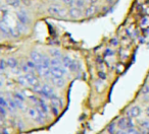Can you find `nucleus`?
Returning a JSON list of instances; mask_svg holds the SVG:
<instances>
[{
    "label": "nucleus",
    "instance_id": "09e8293b",
    "mask_svg": "<svg viewBox=\"0 0 149 134\" xmlns=\"http://www.w3.org/2000/svg\"><path fill=\"white\" fill-rule=\"evenodd\" d=\"M2 87V81L0 80V87Z\"/></svg>",
    "mask_w": 149,
    "mask_h": 134
},
{
    "label": "nucleus",
    "instance_id": "c9c22d12",
    "mask_svg": "<svg viewBox=\"0 0 149 134\" xmlns=\"http://www.w3.org/2000/svg\"><path fill=\"white\" fill-rule=\"evenodd\" d=\"M61 1L63 4L72 7V5H74V1H76V0H61Z\"/></svg>",
    "mask_w": 149,
    "mask_h": 134
},
{
    "label": "nucleus",
    "instance_id": "0eeeda50",
    "mask_svg": "<svg viewBox=\"0 0 149 134\" xmlns=\"http://www.w3.org/2000/svg\"><path fill=\"white\" fill-rule=\"evenodd\" d=\"M140 114H141V108L139 107V106H133V107H131L130 109L127 111L126 116L131 118V119H134V118L139 117Z\"/></svg>",
    "mask_w": 149,
    "mask_h": 134
},
{
    "label": "nucleus",
    "instance_id": "2eb2a0df",
    "mask_svg": "<svg viewBox=\"0 0 149 134\" xmlns=\"http://www.w3.org/2000/svg\"><path fill=\"white\" fill-rule=\"evenodd\" d=\"M51 81L53 83L54 87H63L65 85V79L64 78H55V77H51Z\"/></svg>",
    "mask_w": 149,
    "mask_h": 134
},
{
    "label": "nucleus",
    "instance_id": "ddd939ff",
    "mask_svg": "<svg viewBox=\"0 0 149 134\" xmlns=\"http://www.w3.org/2000/svg\"><path fill=\"white\" fill-rule=\"evenodd\" d=\"M6 100H7V103H8L7 111H9L10 113H15V112L17 110V105H15V99H13V97H8Z\"/></svg>",
    "mask_w": 149,
    "mask_h": 134
},
{
    "label": "nucleus",
    "instance_id": "ea45409f",
    "mask_svg": "<svg viewBox=\"0 0 149 134\" xmlns=\"http://www.w3.org/2000/svg\"><path fill=\"white\" fill-rule=\"evenodd\" d=\"M98 77H99V79H101V80H105L106 74L104 72H102V71H100V72H98Z\"/></svg>",
    "mask_w": 149,
    "mask_h": 134
},
{
    "label": "nucleus",
    "instance_id": "f704fd0d",
    "mask_svg": "<svg viewBox=\"0 0 149 134\" xmlns=\"http://www.w3.org/2000/svg\"><path fill=\"white\" fill-rule=\"evenodd\" d=\"M125 134H141V133H140L139 130L135 129V128H131V129L125 131Z\"/></svg>",
    "mask_w": 149,
    "mask_h": 134
},
{
    "label": "nucleus",
    "instance_id": "6ab92c4d",
    "mask_svg": "<svg viewBox=\"0 0 149 134\" xmlns=\"http://www.w3.org/2000/svg\"><path fill=\"white\" fill-rule=\"evenodd\" d=\"M0 31L2 32L5 36H9V31H10V27L7 25L6 23H4V21H0Z\"/></svg>",
    "mask_w": 149,
    "mask_h": 134
},
{
    "label": "nucleus",
    "instance_id": "e433bc0d",
    "mask_svg": "<svg viewBox=\"0 0 149 134\" xmlns=\"http://www.w3.org/2000/svg\"><path fill=\"white\" fill-rule=\"evenodd\" d=\"M50 112H51L54 116H58V114H59V109H58V108H55V107H52V106H50Z\"/></svg>",
    "mask_w": 149,
    "mask_h": 134
},
{
    "label": "nucleus",
    "instance_id": "bb28decb",
    "mask_svg": "<svg viewBox=\"0 0 149 134\" xmlns=\"http://www.w3.org/2000/svg\"><path fill=\"white\" fill-rule=\"evenodd\" d=\"M26 64H27L28 67H29V68L31 69V70L33 71V72H35L36 68H37V64H36L35 62H33L31 59H30V60H28V61L26 62Z\"/></svg>",
    "mask_w": 149,
    "mask_h": 134
},
{
    "label": "nucleus",
    "instance_id": "c03bdc74",
    "mask_svg": "<svg viewBox=\"0 0 149 134\" xmlns=\"http://www.w3.org/2000/svg\"><path fill=\"white\" fill-rule=\"evenodd\" d=\"M108 54H109V55H112V54H113V52H111L109 49H107V50H106V52H105V55H108Z\"/></svg>",
    "mask_w": 149,
    "mask_h": 134
},
{
    "label": "nucleus",
    "instance_id": "72a5a7b5",
    "mask_svg": "<svg viewBox=\"0 0 149 134\" xmlns=\"http://www.w3.org/2000/svg\"><path fill=\"white\" fill-rule=\"evenodd\" d=\"M6 2L8 3L9 5H11V6H13V7H17V6H19V0H6Z\"/></svg>",
    "mask_w": 149,
    "mask_h": 134
},
{
    "label": "nucleus",
    "instance_id": "423d86ee",
    "mask_svg": "<svg viewBox=\"0 0 149 134\" xmlns=\"http://www.w3.org/2000/svg\"><path fill=\"white\" fill-rule=\"evenodd\" d=\"M68 15L72 19H78L83 16V11H82V9L78 8V7L72 6L68 10Z\"/></svg>",
    "mask_w": 149,
    "mask_h": 134
},
{
    "label": "nucleus",
    "instance_id": "9b49d317",
    "mask_svg": "<svg viewBox=\"0 0 149 134\" xmlns=\"http://www.w3.org/2000/svg\"><path fill=\"white\" fill-rule=\"evenodd\" d=\"M43 56L40 52L38 51H32L31 53H30V58H31V60L33 62H35L36 64H40L42 62V59H43Z\"/></svg>",
    "mask_w": 149,
    "mask_h": 134
},
{
    "label": "nucleus",
    "instance_id": "37998d69",
    "mask_svg": "<svg viewBox=\"0 0 149 134\" xmlns=\"http://www.w3.org/2000/svg\"><path fill=\"white\" fill-rule=\"evenodd\" d=\"M1 131H2V133H3V134H10V133L8 132V130H7L6 128H4V127H3L2 129H1Z\"/></svg>",
    "mask_w": 149,
    "mask_h": 134
},
{
    "label": "nucleus",
    "instance_id": "a878e982",
    "mask_svg": "<svg viewBox=\"0 0 149 134\" xmlns=\"http://www.w3.org/2000/svg\"><path fill=\"white\" fill-rule=\"evenodd\" d=\"M107 132L109 134H116L118 132V130H116V123H110L107 127Z\"/></svg>",
    "mask_w": 149,
    "mask_h": 134
},
{
    "label": "nucleus",
    "instance_id": "4c0bfd02",
    "mask_svg": "<svg viewBox=\"0 0 149 134\" xmlns=\"http://www.w3.org/2000/svg\"><path fill=\"white\" fill-rule=\"evenodd\" d=\"M0 115L2 116V117H6V115H7V109L6 108H4V107H1L0 106Z\"/></svg>",
    "mask_w": 149,
    "mask_h": 134
},
{
    "label": "nucleus",
    "instance_id": "7c9ffc66",
    "mask_svg": "<svg viewBox=\"0 0 149 134\" xmlns=\"http://www.w3.org/2000/svg\"><path fill=\"white\" fill-rule=\"evenodd\" d=\"M17 30L21 34H23V33H25V32H27V27H26V25H22V23H19V21H17Z\"/></svg>",
    "mask_w": 149,
    "mask_h": 134
},
{
    "label": "nucleus",
    "instance_id": "9d476101",
    "mask_svg": "<svg viewBox=\"0 0 149 134\" xmlns=\"http://www.w3.org/2000/svg\"><path fill=\"white\" fill-rule=\"evenodd\" d=\"M17 21H19V23H21L22 25H27L28 23H29V21H30L29 16H28V14L26 13V11H24V10L17 11Z\"/></svg>",
    "mask_w": 149,
    "mask_h": 134
},
{
    "label": "nucleus",
    "instance_id": "2f4dec72",
    "mask_svg": "<svg viewBox=\"0 0 149 134\" xmlns=\"http://www.w3.org/2000/svg\"><path fill=\"white\" fill-rule=\"evenodd\" d=\"M7 68V62L5 59H0V70L4 71Z\"/></svg>",
    "mask_w": 149,
    "mask_h": 134
},
{
    "label": "nucleus",
    "instance_id": "20e7f679",
    "mask_svg": "<svg viewBox=\"0 0 149 134\" xmlns=\"http://www.w3.org/2000/svg\"><path fill=\"white\" fill-rule=\"evenodd\" d=\"M27 114L32 120H34L35 122H37L38 124H44V122H45L41 117H40L39 112H38V110H37V108H36V107L28 108Z\"/></svg>",
    "mask_w": 149,
    "mask_h": 134
},
{
    "label": "nucleus",
    "instance_id": "5701e85b",
    "mask_svg": "<svg viewBox=\"0 0 149 134\" xmlns=\"http://www.w3.org/2000/svg\"><path fill=\"white\" fill-rule=\"evenodd\" d=\"M50 61H51V59H50L48 56H43V59H42V62L40 64H42L44 67H46V68H51Z\"/></svg>",
    "mask_w": 149,
    "mask_h": 134
},
{
    "label": "nucleus",
    "instance_id": "6e6552de",
    "mask_svg": "<svg viewBox=\"0 0 149 134\" xmlns=\"http://www.w3.org/2000/svg\"><path fill=\"white\" fill-rule=\"evenodd\" d=\"M25 75H26V77H27V80H28V83H29V87H31L32 89L40 85L39 78L36 76L35 73H28V74H25Z\"/></svg>",
    "mask_w": 149,
    "mask_h": 134
},
{
    "label": "nucleus",
    "instance_id": "f03ea898",
    "mask_svg": "<svg viewBox=\"0 0 149 134\" xmlns=\"http://www.w3.org/2000/svg\"><path fill=\"white\" fill-rule=\"evenodd\" d=\"M39 96L40 98H43V99H46V100H51L52 98L56 97L55 95V91L54 89L49 85H42V89L41 91L39 93Z\"/></svg>",
    "mask_w": 149,
    "mask_h": 134
},
{
    "label": "nucleus",
    "instance_id": "aec40b11",
    "mask_svg": "<svg viewBox=\"0 0 149 134\" xmlns=\"http://www.w3.org/2000/svg\"><path fill=\"white\" fill-rule=\"evenodd\" d=\"M49 54H50V56H51L52 58H60V59L62 58L61 52H60L58 49H56V48H53V49H50Z\"/></svg>",
    "mask_w": 149,
    "mask_h": 134
},
{
    "label": "nucleus",
    "instance_id": "cd10ccee",
    "mask_svg": "<svg viewBox=\"0 0 149 134\" xmlns=\"http://www.w3.org/2000/svg\"><path fill=\"white\" fill-rule=\"evenodd\" d=\"M9 36H10V37H13V38H19V36H21V33L17 31V27H15V29L10 27V31H9Z\"/></svg>",
    "mask_w": 149,
    "mask_h": 134
},
{
    "label": "nucleus",
    "instance_id": "a19ab883",
    "mask_svg": "<svg viewBox=\"0 0 149 134\" xmlns=\"http://www.w3.org/2000/svg\"><path fill=\"white\" fill-rule=\"evenodd\" d=\"M4 123H5L4 117H2V116L0 115V128H3V127H4Z\"/></svg>",
    "mask_w": 149,
    "mask_h": 134
},
{
    "label": "nucleus",
    "instance_id": "58836bf2",
    "mask_svg": "<svg viewBox=\"0 0 149 134\" xmlns=\"http://www.w3.org/2000/svg\"><path fill=\"white\" fill-rule=\"evenodd\" d=\"M141 93H142V95H148V93H149V85H145L144 87H143Z\"/></svg>",
    "mask_w": 149,
    "mask_h": 134
},
{
    "label": "nucleus",
    "instance_id": "7ed1b4c3",
    "mask_svg": "<svg viewBox=\"0 0 149 134\" xmlns=\"http://www.w3.org/2000/svg\"><path fill=\"white\" fill-rule=\"evenodd\" d=\"M47 12L51 15H55V16H65L68 14V10L61 8L59 5H50V6H48Z\"/></svg>",
    "mask_w": 149,
    "mask_h": 134
},
{
    "label": "nucleus",
    "instance_id": "8fccbe9b",
    "mask_svg": "<svg viewBox=\"0 0 149 134\" xmlns=\"http://www.w3.org/2000/svg\"><path fill=\"white\" fill-rule=\"evenodd\" d=\"M0 134H3V133H2V131H1V129H0Z\"/></svg>",
    "mask_w": 149,
    "mask_h": 134
},
{
    "label": "nucleus",
    "instance_id": "a18cd8bd",
    "mask_svg": "<svg viewBox=\"0 0 149 134\" xmlns=\"http://www.w3.org/2000/svg\"><path fill=\"white\" fill-rule=\"evenodd\" d=\"M111 44H112V45H114V46H116L118 44V42H116V39H114V40H112V41H111Z\"/></svg>",
    "mask_w": 149,
    "mask_h": 134
},
{
    "label": "nucleus",
    "instance_id": "3c124183",
    "mask_svg": "<svg viewBox=\"0 0 149 134\" xmlns=\"http://www.w3.org/2000/svg\"><path fill=\"white\" fill-rule=\"evenodd\" d=\"M0 73H1V70H0Z\"/></svg>",
    "mask_w": 149,
    "mask_h": 134
},
{
    "label": "nucleus",
    "instance_id": "412c9836",
    "mask_svg": "<svg viewBox=\"0 0 149 134\" xmlns=\"http://www.w3.org/2000/svg\"><path fill=\"white\" fill-rule=\"evenodd\" d=\"M50 65H51V67H60V66H62L61 59L60 58H51Z\"/></svg>",
    "mask_w": 149,
    "mask_h": 134
},
{
    "label": "nucleus",
    "instance_id": "49530a36",
    "mask_svg": "<svg viewBox=\"0 0 149 134\" xmlns=\"http://www.w3.org/2000/svg\"><path fill=\"white\" fill-rule=\"evenodd\" d=\"M116 134H125V131H123V130H118Z\"/></svg>",
    "mask_w": 149,
    "mask_h": 134
},
{
    "label": "nucleus",
    "instance_id": "de8ad7c7",
    "mask_svg": "<svg viewBox=\"0 0 149 134\" xmlns=\"http://www.w3.org/2000/svg\"><path fill=\"white\" fill-rule=\"evenodd\" d=\"M146 115H147V117H149V106L147 107V109H146Z\"/></svg>",
    "mask_w": 149,
    "mask_h": 134
},
{
    "label": "nucleus",
    "instance_id": "79ce46f5",
    "mask_svg": "<svg viewBox=\"0 0 149 134\" xmlns=\"http://www.w3.org/2000/svg\"><path fill=\"white\" fill-rule=\"evenodd\" d=\"M17 127L19 128V129H24L25 128V126H24V123L22 121H19L17 122Z\"/></svg>",
    "mask_w": 149,
    "mask_h": 134
},
{
    "label": "nucleus",
    "instance_id": "4be33fe9",
    "mask_svg": "<svg viewBox=\"0 0 149 134\" xmlns=\"http://www.w3.org/2000/svg\"><path fill=\"white\" fill-rule=\"evenodd\" d=\"M13 98L15 100H19V101H21V102H24V103H25V101H26L25 95H24L23 93H19V91H15V93H13Z\"/></svg>",
    "mask_w": 149,
    "mask_h": 134
},
{
    "label": "nucleus",
    "instance_id": "a211bd4d",
    "mask_svg": "<svg viewBox=\"0 0 149 134\" xmlns=\"http://www.w3.org/2000/svg\"><path fill=\"white\" fill-rule=\"evenodd\" d=\"M50 106L60 109V108L62 107V102H61V100H60L59 98H57V97L52 98V99L50 100Z\"/></svg>",
    "mask_w": 149,
    "mask_h": 134
},
{
    "label": "nucleus",
    "instance_id": "393cba45",
    "mask_svg": "<svg viewBox=\"0 0 149 134\" xmlns=\"http://www.w3.org/2000/svg\"><path fill=\"white\" fill-rule=\"evenodd\" d=\"M17 81H19V83L22 85V87H29V83H28L27 77H26L25 74L19 76V78H17Z\"/></svg>",
    "mask_w": 149,
    "mask_h": 134
},
{
    "label": "nucleus",
    "instance_id": "c756f323",
    "mask_svg": "<svg viewBox=\"0 0 149 134\" xmlns=\"http://www.w3.org/2000/svg\"><path fill=\"white\" fill-rule=\"evenodd\" d=\"M85 4H86L85 0H76V1H74V6L78 7V8H80V9H81L82 7L85 6Z\"/></svg>",
    "mask_w": 149,
    "mask_h": 134
},
{
    "label": "nucleus",
    "instance_id": "c85d7f7f",
    "mask_svg": "<svg viewBox=\"0 0 149 134\" xmlns=\"http://www.w3.org/2000/svg\"><path fill=\"white\" fill-rule=\"evenodd\" d=\"M95 87L98 91H102V89H103V87H104V83L102 82L101 79H98V80L95 82Z\"/></svg>",
    "mask_w": 149,
    "mask_h": 134
},
{
    "label": "nucleus",
    "instance_id": "f257e3e1",
    "mask_svg": "<svg viewBox=\"0 0 149 134\" xmlns=\"http://www.w3.org/2000/svg\"><path fill=\"white\" fill-rule=\"evenodd\" d=\"M116 126L120 128V130L123 131H127V130L131 129V128H134V123H133V119L124 116V117L120 118L116 123Z\"/></svg>",
    "mask_w": 149,
    "mask_h": 134
},
{
    "label": "nucleus",
    "instance_id": "39448f33",
    "mask_svg": "<svg viewBox=\"0 0 149 134\" xmlns=\"http://www.w3.org/2000/svg\"><path fill=\"white\" fill-rule=\"evenodd\" d=\"M50 73H51V77L63 78V76L68 72H66V68H64L63 66H60V67H51L50 68Z\"/></svg>",
    "mask_w": 149,
    "mask_h": 134
},
{
    "label": "nucleus",
    "instance_id": "473e14b6",
    "mask_svg": "<svg viewBox=\"0 0 149 134\" xmlns=\"http://www.w3.org/2000/svg\"><path fill=\"white\" fill-rule=\"evenodd\" d=\"M0 106L1 107H4V108H8V103H7V100L5 99V98H3V97H1L0 96Z\"/></svg>",
    "mask_w": 149,
    "mask_h": 134
},
{
    "label": "nucleus",
    "instance_id": "dca6fc26",
    "mask_svg": "<svg viewBox=\"0 0 149 134\" xmlns=\"http://www.w3.org/2000/svg\"><path fill=\"white\" fill-rule=\"evenodd\" d=\"M140 133L141 134H149V122L143 121L140 124Z\"/></svg>",
    "mask_w": 149,
    "mask_h": 134
},
{
    "label": "nucleus",
    "instance_id": "f3484780",
    "mask_svg": "<svg viewBox=\"0 0 149 134\" xmlns=\"http://www.w3.org/2000/svg\"><path fill=\"white\" fill-rule=\"evenodd\" d=\"M61 61H62V66H63L64 68L68 69L70 68V66L72 65V63L74 60H72L70 56H62Z\"/></svg>",
    "mask_w": 149,
    "mask_h": 134
},
{
    "label": "nucleus",
    "instance_id": "b1692460",
    "mask_svg": "<svg viewBox=\"0 0 149 134\" xmlns=\"http://www.w3.org/2000/svg\"><path fill=\"white\" fill-rule=\"evenodd\" d=\"M80 69V64L79 62L77 61H72V65L70 66V68H68V70L70 71V72H77L78 70Z\"/></svg>",
    "mask_w": 149,
    "mask_h": 134
},
{
    "label": "nucleus",
    "instance_id": "f8f14e48",
    "mask_svg": "<svg viewBox=\"0 0 149 134\" xmlns=\"http://www.w3.org/2000/svg\"><path fill=\"white\" fill-rule=\"evenodd\" d=\"M97 10H98V7L95 4H90L88 7H86L85 11H84V15L87 17L92 16V15H94L97 12Z\"/></svg>",
    "mask_w": 149,
    "mask_h": 134
},
{
    "label": "nucleus",
    "instance_id": "4468645a",
    "mask_svg": "<svg viewBox=\"0 0 149 134\" xmlns=\"http://www.w3.org/2000/svg\"><path fill=\"white\" fill-rule=\"evenodd\" d=\"M6 62H7V67L13 69H17L19 67V61L15 59V57H9L6 59Z\"/></svg>",
    "mask_w": 149,
    "mask_h": 134
},
{
    "label": "nucleus",
    "instance_id": "1a4fd4ad",
    "mask_svg": "<svg viewBox=\"0 0 149 134\" xmlns=\"http://www.w3.org/2000/svg\"><path fill=\"white\" fill-rule=\"evenodd\" d=\"M36 72L39 75L40 77H48L50 75L51 76V73H50V68H46L44 67L42 64H38L37 68H36Z\"/></svg>",
    "mask_w": 149,
    "mask_h": 134
}]
</instances>
